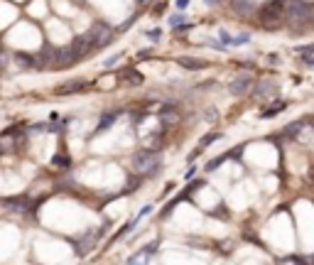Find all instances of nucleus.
<instances>
[{
  "instance_id": "4",
  "label": "nucleus",
  "mask_w": 314,
  "mask_h": 265,
  "mask_svg": "<svg viewBox=\"0 0 314 265\" xmlns=\"http://www.w3.org/2000/svg\"><path fill=\"white\" fill-rule=\"evenodd\" d=\"M86 37L91 39V44H93V49L96 47H106L111 39H113V29L108 27L106 22H96L93 27L86 32Z\"/></svg>"
},
{
  "instance_id": "27",
  "label": "nucleus",
  "mask_w": 314,
  "mask_h": 265,
  "mask_svg": "<svg viewBox=\"0 0 314 265\" xmlns=\"http://www.w3.org/2000/svg\"><path fill=\"white\" fill-rule=\"evenodd\" d=\"M138 2H140V5H147V2H150V0H138Z\"/></svg>"
},
{
  "instance_id": "7",
  "label": "nucleus",
  "mask_w": 314,
  "mask_h": 265,
  "mask_svg": "<svg viewBox=\"0 0 314 265\" xmlns=\"http://www.w3.org/2000/svg\"><path fill=\"white\" fill-rule=\"evenodd\" d=\"M74 61H76V54H74L71 44H69V47H61V49H57V61H54V66H57V69L71 66Z\"/></svg>"
},
{
  "instance_id": "16",
  "label": "nucleus",
  "mask_w": 314,
  "mask_h": 265,
  "mask_svg": "<svg viewBox=\"0 0 314 265\" xmlns=\"http://www.w3.org/2000/svg\"><path fill=\"white\" fill-rule=\"evenodd\" d=\"M115 118H118V113H106V116L101 118V123H98V130H106V128H111L115 123Z\"/></svg>"
},
{
  "instance_id": "13",
  "label": "nucleus",
  "mask_w": 314,
  "mask_h": 265,
  "mask_svg": "<svg viewBox=\"0 0 314 265\" xmlns=\"http://www.w3.org/2000/svg\"><path fill=\"white\" fill-rule=\"evenodd\" d=\"M177 64H182L184 69H197V71L206 66L201 59H194V57H179V59H177Z\"/></svg>"
},
{
  "instance_id": "15",
  "label": "nucleus",
  "mask_w": 314,
  "mask_h": 265,
  "mask_svg": "<svg viewBox=\"0 0 314 265\" xmlns=\"http://www.w3.org/2000/svg\"><path fill=\"white\" fill-rule=\"evenodd\" d=\"M15 61L22 66V69H32L34 66V57H29V54H22V52H17L15 54Z\"/></svg>"
},
{
  "instance_id": "2",
  "label": "nucleus",
  "mask_w": 314,
  "mask_h": 265,
  "mask_svg": "<svg viewBox=\"0 0 314 265\" xmlns=\"http://www.w3.org/2000/svg\"><path fill=\"white\" fill-rule=\"evenodd\" d=\"M283 12H285L283 0H268L265 5H260V20H263V25H265L268 29L278 27V22H280Z\"/></svg>"
},
{
  "instance_id": "21",
  "label": "nucleus",
  "mask_w": 314,
  "mask_h": 265,
  "mask_svg": "<svg viewBox=\"0 0 314 265\" xmlns=\"http://www.w3.org/2000/svg\"><path fill=\"white\" fill-rule=\"evenodd\" d=\"M162 120H165L167 125H172L174 120H179V113H165V116H162Z\"/></svg>"
},
{
  "instance_id": "19",
  "label": "nucleus",
  "mask_w": 314,
  "mask_h": 265,
  "mask_svg": "<svg viewBox=\"0 0 314 265\" xmlns=\"http://www.w3.org/2000/svg\"><path fill=\"white\" fill-rule=\"evenodd\" d=\"M147 253H152V251L147 248V251H145V253H140V256H133V258L128 261V265H147V261H145V258H147Z\"/></svg>"
},
{
  "instance_id": "22",
  "label": "nucleus",
  "mask_w": 314,
  "mask_h": 265,
  "mask_svg": "<svg viewBox=\"0 0 314 265\" xmlns=\"http://www.w3.org/2000/svg\"><path fill=\"white\" fill-rule=\"evenodd\" d=\"M224 160H226V155H224V157H219V160H214V162H209V165H206V170H216Z\"/></svg>"
},
{
  "instance_id": "9",
  "label": "nucleus",
  "mask_w": 314,
  "mask_h": 265,
  "mask_svg": "<svg viewBox=\"0 0 314 265\" xmlns=\"http://www.w3.org/2000/svg\"><path fill=\"white\" fill-rule=\"evenodd\" d=\"M84 88H86V81H66V84L54 88V93H57V96H71V93H79V91H84Z\"/></svg>"
},
{
  "instance_id": "6",
  "label": "nucleus",
  "mask_w": 314,
  "mask_h": 265,
  "mask_svg": "<svg viewBox=\"0 0 314 265\" xmlns=\"http://www.w3.org/2000/svg\"><path fill=\"white\" fill-rule=\"evenodd\" d=\"M253 84H256V81H253V76H251V74H238L229 88H231V93H236V96H243L248 88L253 86Z\"/></svg>"
},
{
  "instance_id": "12",
  "label": "nucleus",
  "mask_w": 314,
  "mask_h": 265,
  "mask_svg": "<svg viewBox=\"0 0 314 265\" xmlns=\"http://www.w3.org/2000/svg\"><path fill=\"white\" fill-rule=\"evenodd\" d=\"M233 10H236L238 15H251V12L256 10V5H253L251 0H233Z\"/></svg>"
},
{
  "instance_id": "5",
  "label": "nucleus",
  "mask_w": 314,
  "mask_h": 265,
  "mask_svg": "<svg viewBox=\"0 0 314 265\" xmlns=\"http://www.w3.org/2000/svg\"><path fill=\"white\" fill-rule=\"evenodd\" d=\"M278 93V84L275 81H258L253 86V101H268Z\"/></svg>"
},
{
  "instance_id": "17",
  "label": "nucleus",
  "mask_w": 314,
  "mask_h": 265,
  "mask_svg": "<svg viewBox=\"0 0 314 265\" xmlns=\"http://www.w3.org/2000/svg\"><path fill=\"white\" fill-rule=\"evenodd\" d=\"M285 108H287V103H285V101H280L278 106H273V108H265V111H263V116H265V118L278 116V113H280V111H285Z\"/></svg>"
},
{
  "instance_id": "23",
  "label": "nucleus",
  "mask_w": 314,
  "mask_h": 265,
  "mask_svg": "<svg viewBox=\"0 0 314 265\" xmlns=\"http://www.w3.org/2000/svg\"><path fill=\"white\" fill-rule=\"evenodd\" d=\"M118 59H120V54H113L111 59H106V66H113L115 61H118Z\"/></svg>"
},
{
  "instance_id": "8",
  "label": "nucleus",
  "mask_w": 314,
  "mask_h": 265,
  "mask_svg": "<svg viewBox=\"0 0 314 265\" xmlns=\"http://www.w3.org/2000/svg\"><path fill=\"white\" fill-rule=\"evenodd\" d=\"M71 49H74L76 59H81V57H86V54L93 49V44H91V39H88L86 34H81V37H76V39L71 42Z\"/></svg>"
},
{
  "instance_id": "24",
  "label": "nucleus",
  "mask_w": 314,
  "mask_h": 265,
  "mask_svg": "<svg viewBox=\"0 0 314 265\" xmlns=\"http://www.w3.org/2000/svg\"><path fill=\"white\" fill-rule=\"evenodd\" d=\"M206 118H209V120H214V118H219V113H216V111H206Z\"/></svg>"
},
{
  "instance_id": "10",
  "label": "nucleus",
  "mask_w": 314,
  "mask_h": 265,
  "mask_svg": "<svg viewBox=\"0 0 314 265\" xmlns=\"http://www.w3.org/2000/svg\"><path fill=\"white\" fill-rule=\"evenodd\" d=\"M120 81H125L128 86H140V84H143V74H138V71L128 69V71H123V74H120Z\"/></svg>"
},
{
  "instance_id": "11",
  "label": "nucleus",
  "mask_w": 314,
  "mask_h": 265,
  "mask_svg": "<svg viewBox=\"0 0 314 265\" xmlns=\"http://www.w3.org/2000/svg\"><path fill=\"white\" fill-rule=\"evenodd\" d=\"M39 61H42V66H54V61H57V49L54 47H42V54H39Z\"/></svg>"
},
{
  "instance_id": "14",
  "label": "nucleus",
  "mask_w": 314,
  "mask_h": 265,
  "mask_svg": "<svg viewBox=\"0 0 314 265\" xmlns=\"http://www.w3.org/2000/svg\"><path fill=\"white\" fill-rule=\"evenodd\" d=\"M27 199H22V197H15V199H5V209H10V211H27V204H25Z\"/></svg>"
},
{
  "instance_id": "1",
  "label": "nucleus",
  "mask_w": 314,
  "mask_h": 265,
  "mask_svg": "<svg viewBox=\"0 0 314 265\" xmlns=\"http://www.w3.org/2000/svg\"><path fill=\"white\" fill-rule=\"evenodd\" d=\"M285 17L292 27L307 22V20H310V2H307V0H287Z\"/></svg>"
},
{
  "instance_id": "20",
  "label": "nucleus",
  "mask_w": 314,
  "mask_h": 265,
  "mask_svg": "<svg viewBox=\"0 0 314 265\" xmlns=\"http://www.w3.org/2000/svg\"><path fill=\"white\" fill-rule=\"evenodd\" d=\"M52 162H54L57 167H69V165H71V160H69V157H64V155H54V157H52Z\"/></svg>"
},
{
  "instance_id": "18",
  "label": "nucleus",
  "mask_w": 314,
  "mask_h": 265,
  "mask_svg": "<svg viewBox=\"0 0 314 265\" xmlns=\"http://www.w3.org/2000/svg\"><path fill=\"white\" fill-rule=\"evenodd\" d=\"M162 145V135H150L147 140H145V150H155V147Z\"/></svg>"
},
{
  "instance_id": "26",
  "label": "nucleus",
  "mask_w": 314,
  "mask_h": 265,
  "mask_svg": "<svg viewBox=\"0 0 314 265\" xmlns=\"http://www.w3.org/2000/svg\"><path fill=\"white\" fill-rule=\"evenodd\" d=\"M177 7H187V0H179V5Z\"/></svg>"
},
{
  "instance_id": "28",
  "label": "nucleus",
  "mask_w": 314,
  "mask_h": 265,
  "mask_svg": "<svg viewBox=\"0 0 314 265\" xmlns=\"http://www.w3.org/2000/svg\"><path fill=\"white\" fill-rule=\"evenodd\" d=\"M209 2H214V0H209Z\"/></svg>"
},
{
  "instance_id": "3",
  "label": "nucleus",
  "mask_w": 314,
  "mask_h": 265,
  "mask_svg": "<svg viewBox=\"0 0 314 265\" xmlns=\"http://www.w3.org/2000/svg\"><path fill=\"white\" fill-rule=\"evenodd\" d=\"M157 167V152L155 150H140V152H135V157H133V170L138 172V175H147V172H152Z\"/></svg>"
},
{
  "instance_id": "25",
  "label": "nucleus",
  "mask_w": 314,
  "mask_h": 265,
  "mask_svg": "<svg viewBox=\"0 0 314 265\" xmlns=\"http://www.w3.org/2000/svg\"><path fill=\"white\" fill-rule=\"evenodd\" d=\"M310 22L314 25V5H310Z\"/></svg>"
}]
</instances>
